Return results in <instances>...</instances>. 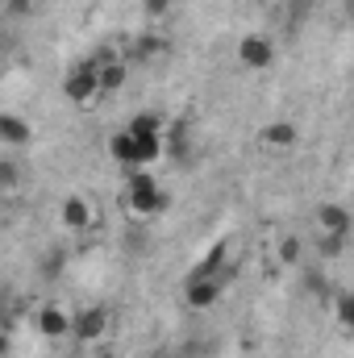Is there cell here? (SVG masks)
Listing matches in <instances>:
<instances>
[{
    "label": "cell",
    "mask_w": 354,
    "mask_h": 358,
    "mask_svg": "<svg viewBox=\"0 0 354 358\" xmlns=\"http://www.w3.org/2000/svg\"><path fill=\"white\" fill-rule=\"evenodd\" d=\"M63 96L71 100V104H88L100 96L96 88V59H80L71 71H67V80H63Z\"/></svg>",
    "instance_id": "obj_1"
},
{
    "label": "cell",
    "mask_w": 354,
    "mask_h": 358,
    "mask_svg": "<svg viewBox=\"0 0 354 358\" xmlns=\"http://www.w3.org/2000/svg\"><path fill=\"white\" fill-rule=\"evenodd\" d=\"M104 329H108V308H80V313H71V329L67 334L80 346H88V342L104 338Z\"/></svg>",
    "instance_id": "obj_2"
},
{
    "label": "cell",
    "mask_w": 354,
    "mask_h": 358,
    "mask_svg": "<svg viewBox=\"0 0 354 358\" xmlns=\"http://www.w3.org/2000/svg\"><path fill=\"white\" fill-rule=\"evenodd\" d=\"M238 59H242V67H250V71H267V67L275 63V46H271V38H263V34H246V38L238 42Z\"/></svg>",
    "instance_id": "obj_3"
},
{
    "label": "cell",
    "mask_w": 354,
    "mask_h": 358,
    "mask_svg": "<svg viewBox=\"0 0 354 358\" xmlns=\"http://www.w3.org/2000/svg\"><path fill=\"white\" fill-rule=\"evenodd\" d=\"M221 287H225V279L221 275H208V279H187V287H183V300H187V308H213L217 300H221Z\"/></svg>",
    "instance_id": "obj_4"
},
{
    "label": "cell",
    "mask_w": 354,
    "mask_h": 358,
    "mask_svg": "<svg viewBox=\"0 0 354 358\" xmlns=\"http://www.w3.org/2000/svg\"><path fill=\"white\" fill-rule=\"evenodd\" d=\"M129 196V208L138 213V217H159V213H167V204H171V196L155 183V187H142V192H125Z\"/></svg>",
    "instance_id": "obj_5"
},
{
    "label": "cell",
    "mask_w": 354,
    "mask_h": 358,
    "mask_svg": "<svg viewBox=\"0 0 354 358\" xmlns=\"http://www.w3.org/2000/svg\"><path fill=\"white\" fill-rule=\"evenodd\" d=\"M67 329H71V317H67L59 304H46V308L38 313V334H42V338L59 342V338H67Z\"/></svg>",
    "instance_id": "obj_6"
},
{
    "label": "cell",
    "mask_w": 354,
    "mask_h": 358,
    "mask_svg": "<svg viewBox=\"0 0 354 358\" xmlns=\"http://www.w3.org/2000/svg\"><path fill=\"white\" fill-rule=\"evenodd\" d=\"M317 229H321V234H351V213H346V204H321V208H317Z\"/></svg>",
    "instance_id": "obj_7"
},
{
    "label": "cell",
    "mask_w": 354,
    "mask_h": 358,
    "mask_svg": "<svg viewBox=\"0 0 354 358\" xmlns=\"http://www.w3.org/2000/svg\"><path fill=\"white\" fill-rule=\"evenodd\" d=\"M34 142V129L13 117V113H0V146H29Z\"/></svg>",
    "instance_id": "obj_8"
},
{
    "label": "cell",
    "mask_w": 354,
    "mask_h": 358,
    "mask_svg": "<svg viewBox=\"0 0 354 358\" xmlns=\"http://www.w3.org/2000/svg\"><path fill=\"white\" fill-rule=\"evenodd\" d=\"M121 84H125V63L121 59H96V88L121 92Z\"/></svg>",
    "instance_id": "obj_9"
},
{
    "label": "cell",
    "mask_w": 354,
    "mask_h": 358,
    "mask_svg": "<svg viewBox=\"0 0 354 358\" xmlns=\"http://www.w3.org/2000/svg\"><path fill=\"white\" fill-rule=\"evenodd\" d=\"M63 225L67 229H88L92 225V204L84 196H67L63 200Z\"/></svg>",
    "instance_id": "obj_10"
},
{
    "label": "cell",
    "mask_w": 354,
    "mask_h": 358,
    "mask_svg": "<svg viewBox=\"0 0 354 358\" xmlns=\"http://www.w3.org/2000/svg\"><path fill=\"white\" fill-rule=\"evenodd\" d=\"M108 155H113L117 163H125V167H138V142H134L125 129L108 138Z\"/></svg>",
    "instance_id": "obj_11"
},
{
    "label": "cell",
    "mask_w": 354,
    "mask_h": 358,
    "mask_svg": "<svg viewBox=\"0 0 354 358\" xmlns=\"http://www.w3.org/2000/svg\"><path fill=\"white\" fill-rule=\"evenodd\" d=\"M263 146H271V150H288V146H296V125H288V121L267 125L263 129Z\"/></svg>",
    "instance_id": "obj_12"
},
{
    "label": "cell",
    "mask_w": 354,
    "mask_h": 358,
    "mask_svg": "<svg viewBox=\"0 0 354 358\" xmlns=\"http://www.w3.org/2000/svg\"><path fill=\"white\" fill-rule=\"evenodd\" d=\"M129 138H150V134H163V117L159 113H138L129 125H125Z\"/></svg>",
    "instance_id": "obj_13"
},
{
    "label": "cell",
    "mask_w": 354,
    "mask_h": 358,
    "mask_svg": "<svg viewBox=\"0 0 354 358\" xmlns=\"http://www.w3.org/2000/svg\"><path fill=\"white\" fill-rule=\"evenodd\" d=\"M221 267H225V246L217 242V246H213V250L204 255V263H200V267L192 271L187 279H208V275H221Z\"/></svg>",
    "instance_id": "obj_14"
},
{
    "label": "cell",
    "mask_w": 354,
    "mask_h": 358,
    "mask_svg": "<svg viewBox=\"0 0 354 358\" xmlns=\"http://www.w3.org/2000/svg\"><path fill=\"white\" fill-rule=\"evenodd\" d=\"M134 55H138V59H159V55H167V38H159V34H142V38L134 42Z\"/></svg>",
    "instance_id": "obj_15"
},
{
    "label": "cell",
    "mask_w": 354,
    "mask_h": 358,
    "mask_svg": "<svg viewBox=\"0 0 354 358\" xmlns=\"http://www.w3.org/2000/svg\"><path fill=\"white\" fill-rule=\"evenodd\" d=\"M63 267H67V250H63V246L46 250V255H42V263H38L42 279H59V275H63Z\"/></svg>",
    "instance_id": "obj_16"
},
{
    "label": "cell",
    "mask_w": 354,
    "mask_h": 358,
    "mask_svg": "<svg viewBox=\"0 0 354 358\" xmlns=\"http://www.w3.org/2000/svg\"><path fill=\"white\" fill-rule=\"evenodd\" d=\"M25 183V167L17 159H0V192H13Z\"/></svg>",
    "instance_id": "obj_17"
},
{
    "label": "cell",
    "mask_w": 354,
    "mask_h": 358,
    "mask_svg": "<svg viewBox=\"0 0 354 358\" xmlns=\"http://www.w3.org/2000/svg\"><path fill=\"white\" fill-rule=\"evenodd\" d=\"M321 259H342L346 255V234H321Z\"/></svg>",
    "instance_id": "obj_18"
},
{
    "label": "cell",
    "mask_w": 354,
    "mask_h": 358,
    "mask_svg": "<svg viewBox=\"0 0 354 358\" xmlns=\"http://www.w3.org/2000/svg\"><path fill=\"white\" fill-rule=\"evenodd\" d=\"M334 313H338L342 329H351V325H354V300H351V292H338V300H334Z\"/></svg>",
    "instance_id": "obj_19"
},
{
    "label": "cell",
    "mask_w": 354,
    "mask_h": 358,
    "mask_svg": "<svg viewBox=\"0 0 354 358\" xmlns=\"http://www.w3.org/2000/svg\"><path fill=\"white\" fill-rule=\"evenodd\" d=\"M304 292H313V296H325V292H330L325 275H321V271H304Z\"/></svg>",
    "instance_id": "obj_20"
},
{
    "label": "cell",
    "mask_w": 354,
    "mask_h": 358,
    "mask_svg": "<svg viewBox=\"0 0 354 358\" xmlns=\"http://www.w3.org/2000/svg\"><path fill=\"white\" fill-rule=\"evenodd\" d=\"M142 187H155V176L150 171H129V179H125V192H142Z\"/></svg>",
    "instance_id": "obj_21"
},
{
    "label": "cell",
    "mask_w": 354,
    "mask_h": 358,
    "mask_svg": "<svg viewBox=\"0 0 354 358\" xmlns=\"http://www.w3.org/2000/svg\"><path fill=\"white\" fill-rule=\"evenodd\" d=\"M279 259H283V263H296V259H300V242H296V238H283V242H279Z\"/></svg>",
    "instance_id": "obj_22"
},
{
    "label": "cell",
    "mask_w": 354,
    "mask_h": 358,
    "mask_svg": "<svg viewBox=\"0 0 354 358\" xmlns=\"http://www.w3.org/2000/svg\"><path fill=\"white\" fill-rule=\"evenodd\" d=\"M4 13L8 17H29L34 13V0H4Z\"/></svg>",
    "instance_id": "obj_23"
},
{
    "label": "cell",
    "mask_w": 354,
    "mask_h": 358,
    "mask_svg": "<svg viewBox=\"0 0 354 358\" xmlns=\"http://www.w3.org/2000/svg\"><path fill=\"white\" fill-rule=\"evenodd\" d=\"M142 8H146L150 17H167V13H171V0H142Z\"/></svg>",
    "instance_id": "obj_24"
},
{
    "label": "cell",
    "mask_w": 354,
    "mask_h": 358,
    "mask_svg": "<svg viewBox=\"0 0 354 358\" xmlns=\"http://www.w3.org/2000/svg\"><path fill=\"white\" fill-rule=\"evenodd\" d=\"M179 358H208V350H204V342H187V346L179 350Z\"/></svg>",
    "instance_id": "obj_25"
},
{
    "label": "cell",
    "mask_w": 354,
    "mask_h": 358,
    "mask_svg": "<svg viewBox=\"0 0 354 358\" xmlns=\"http://www.w3.org/2000/svg\"><path fill=\"white\" fill-rule=\"evenodd\" d=\"M146 358H176V355H171L167 346H159V350H150V355H146Z\"/></svg>",
    "instance_id": "obj_26"
},
{
    "label": "cell",
    "mask_w": 354,
    "mask_h": 358,
    "mask_svg": "<svg viewBox=\"0 0 354 358\" xmlns=\"http://www.w3.org/2000/svg\"><path fill=\"white\" fill-rule=\"evenodd\" d=\"M8 355V334H4V329H0V358Z\"/></svg>",
    "instance_id": "obj_27"
},
{
    "label": "cell",
    "mask_w": 354,
    "mask_h": 358,
    "mask_svg": "<svg viewBox=\"0 0 354 358\" xmlns=\"http://www.w3.org/2000/svg\"><path fill=\"white\" fill-rule=\"evenodd\" d=\"M71 358H88V355H71Z\"/></svg>",
    "instance_id": "obj_28"
}]
</instances>
